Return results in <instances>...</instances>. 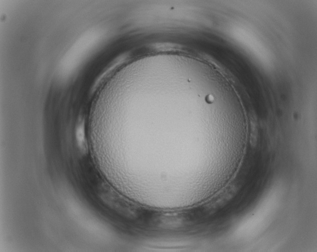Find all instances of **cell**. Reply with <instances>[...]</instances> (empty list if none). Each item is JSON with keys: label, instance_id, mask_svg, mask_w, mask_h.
<instances>
[{"label": "cell", "instance_id": "obj_1", "mask_svg": "<svg viewBox=\"0 0 317 252\" xmlns=\"http://www.w3.org/2000/svg\"><path fill=\"white\" fill-rule=\"evenodd\" d=\"M185 78L155 72L113 82L95 112L91 130L121 170L175 179L203 130Z\"/></svg>", "mask_w": 317, "mask_h": 252}]
</instances>
